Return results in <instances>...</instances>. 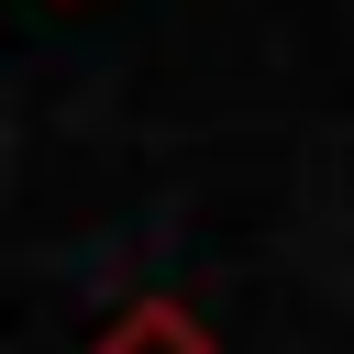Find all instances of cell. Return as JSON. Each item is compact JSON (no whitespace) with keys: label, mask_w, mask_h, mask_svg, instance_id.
<instances>
[{"label":"cell","mask_w":354,"mask_h":354,"mask_svg":"<svg viewBox=\"0 0 354 354\" xmlns=\"http://www.w3.org/2000/svg\"><path fill=\"white\" fill-rule=\"evenodd\" d=\"M88 354H221V343L199 332V310H177V299H133L122 321H100Z\"/></svg>","instance_id":"cell-1"}]
</instances>
